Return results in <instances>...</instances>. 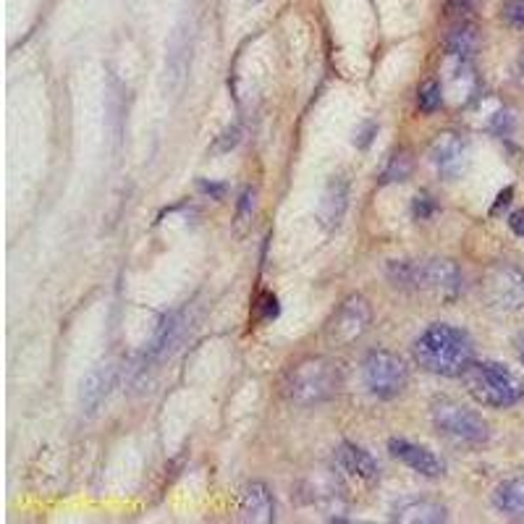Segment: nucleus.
I'll list each match as a JSON object with an SVG mask.
<instances>
[{"instance_id": "1", "label": "nucleus", "mask_w": 524, "mask_h": 524, "mask_svg": "<svg viewBox=\"0 0 524 524\" xmlns=\"http://www.w3.org/2000/svg\"><path fill=\"white\" fill-rule=\"evenodd\" d=\"M412 354L417 364L441 378H462L475 362V341L469 333L448 323H433L414 339Z\"/></svg>"}, {"instance_id": "2", "label": "nucleus", "mask_w": 524, "mask_h": 524, "mask_svg": "<svg viewBox=\"0 0 524 524\" xmlns=\"http://www.w3.org/2000/svg\"><path fill=\"white\" fill-rule=\"evenodd\" d=\"M388 278L399 288L423 291V294H433L441 299H456L464 291L462 270L448 257L388 262Z\"/></svg>"}, {"instance_id": "3", "label": "nucleus", "mask_w": 524, "mask_h": 524, "mask_svg": "<svg viewBox=\"0 0 524 524\" xmlns=\"http://www.w3.org/2000/svg\"><path fill=\"white\" fill-rule=\"evenodd\" d=\"M281 388L286 402L297 403V406L330 402L343 388L341 364L330 357H309L286 372Z\"/></svg>"}, {"instance_id": "4", "label": "nucleus", "mask_w": 524, "mask_h": 524, "mask_svg": "<svg viewBox=\"0 0 524 524\" xmlns=\"http://www.w3.org/2000/svg\"><path fill=\"white\" fill-rule=\"evenodd\" d=\"M462 381L466 393L490 409H508L524 399L522 378L501 362H472Z\"/></svg>"}, {"instance_id": "5", "label": "nucleus", "mask_w": 524, "mask_h": 524, "mask_svg": "<svg viewBox=\"0 0 524 524\" xmlns=\"http://www.w3.org/2000/svg\"><path fill=\"white\" fill-rule=\"evenodd\" d=\"M480 294L490 309L519 312L524 309V270L514 262H496L485 270Z\"/></svg>"}, {"instance_id": "6", "label": "nucleus", "mask_w": 524, "mask_h": 524, "mask_svg": "<svg viewBox=\"0 0 524 524\" xmlns=\"http://www.w3.org/2000/svg\"><path fill=\"white\" fill-rule=\"evenodd\" d=\"M362 378L367 391L375 399H396L402 396L403 388L409 383V367L399 354L385 351V349H375L364 357Z\"/></svg>"}, {"instance_id": "7", "label": "nucleus", "mask_w": 524, "mask_h": 524, "mask_svg": "<svg viewBox=\"0 0 524 524\" xmlns=\"http://www.w3.org/2000/svg\"><path fill=\"white\" fill-rule=\"evenodd\" d=\"M433 423L448 438L462 444L483 445L490 438V424L485 423L483 414L454 399H438L433 403Z\"/></svg>"}, {"instance_id": "8", "label": "nucleus", "mask_w": 524, "mask_h": 524, "mask_svg": "<svg viewBox=\"0 0 524 524\" xmlns=\"http://www.w3.org/2000/svg\"><path fill=\"white\" fill-rule=\"evenodd\" d=\"M370 323H372V307H370V302L364 299L362 294H351L328 318V323H325V343L336 346V349L351 346V343L360 341L364 333L370 330Z\"/></svg>"}, {"instance_id": "9", "label": "nucleus", "mask_w": 524, "mask_h": 524, "mask_svg": "<svg viewBox=\"0 0 524 524\" xmlns=\"http://www.w3.org/2000/svg\"><path fill=\"white\" fill-rule=\"evenodd\" d=\"M430 162L435 165V171L444 179L454 182V179L462 176L466 165H469V144L459 134L444 131V134H438V140L430 144Z\"/></svg>"}, {"instance_id": "10", "label": "nucleus", "mask_w": 524, "mask_h": 524, "mask_svg": "<svg viewBox=\"0 0 524 524\" xmlns=\"http://www.w3.org/2000/svg\"><path fill=\"white\" fill-rule=\"evenodd\" d=\"M119 383V367L110 362L98 364L87 372V378L81 381L79 391V403L84 414H98L102 409V403L110 399L113 388Z\"/></svg>"}, {"instance_id": "11", "label": "nucleus", "mask_w": 524, "mask_h": 524, "mask_svg": "<svg viewBox=\"0 0 524 524\" xmlns=\"http://www.w3.org/2000/svg\"><path fill=\"white\" fill-rule=\"evenodd\" d=\"M388 451H391L393 459H399L403 466H409L412 472H417L423 477L435 480V477H444L445 475V462L441 456H435L427 445L412 444L406 438H391L388 441Z\"/></svg>"}, {"instance_id": "12", "label": "nucleus", "mask_w": 524, "mask_h": 524, "mask_svg": "<svg viewBox=\"0 0 524 524\" xmlns=\"http://www.w3.org/2000/svg\"><path fill=\"white\" fill-rule=\"evenodd\" d=\"M391 519L403 524H441L448 519V508L433 498H402L391 506Z\"/></svg>"}, {"instance_id": "13", "label": "nucleus", "mask_w": 524, "mask_h": 524, "mask_svg": "<svg viewBox=\"0 0 524 524\" xmlns=\"http://www.w3.org/2000/svg\"><path fill=\"white\" fill-rule=\"evenodd\" d=\"M239 519L267 524L276 519V504L265 483H246L239 493Z\"/></svg>"}, {"instance_id": "14", "label": "nucleus", "mask_w": 524, "mask_h": 524, "mask_svg": "<svg viewBox=\"0 0 524 524\" xmlns=\"http://www.w3.org/2000/svg\"><path fill=\"white\" fill-rule=\"evenodd\" d=\"M346 207H349V183L343 176H333L325 186L320 204H318V221L323 228L330 231L341 223Z\"/></svg>"}, {"instance_id": "15", "label": "nucleus", "mask_w": 524, "mask_h": 524, "mask_svg": "<svg viewBox=\"0 0 524 524\" xmlns=\"http://www.w3.org/2000/svg\"><path fill=\"white\" fill-rule=\"evenodd\" d=\"M336 462L341 464L343 472H349L351 477L362 480V483H375L381 477L378 462L370 456V451H364L357 444H341L336 448Z\"/></svg>"}, {"instance_id": "16", "label": "nucleus", "mask_w": 524, "mask_h": 524, "mask_svg": "<svg viewBox=\"0 0 524 524\" xmlns=\"http://www.w3.org/2000/svg\"><path fill=\"white\" fill-rule=\"evenodd\" d=\"M493 506L508 517L524 522V477H508L493 487Z\"/></svg>"}, {"instance_id": "17", "label": "nucleus", "mask_w": 524, "mask_h": 524, "mask_svg": "<svg viewBox=\"0 0 524 524\" xmlns=\"http://www.w3.org/2000/svg\"><path fill=\"white\" fill-rule=\"evenodd\" d=\"M451 71L445 77V84H448V92L456 98V102H469L475 95H477V74H475V66L469 58H451Z\"/></svg>"}, {"instance_id": "18", "label": "nucleus", "mask_w": 524, "mask_h": 524, "mask_svg": "<svg viewBox=\"0 0 524 524\" xmlns=\"http://www.w3.org/2000/svg\"><path fill=\"white\" fill-rule=\"evenodd\" d=\"M480 47V35L472 21H459L445 35V56L448 58H472Z\"/></svg>"}, {"instance_id": "19", "label": "nucleus", "mask_w": 524, "mask_h": 524, "mask_svg": "<svg viewBox=\"0 0 524 524\" xmlns=\"http://www.w3.org/2000/svg\"><path fill=\"white\" fill-rule=\"evenodd\" d=\"M179 333H182V318L179 315H168V318H162L161 328H158V333H155V341H152V354L155 357H162L176 339H179Z\"/></svg>"}, {"instance_id": "20", "label": "nucleus", "mask_w": 524, "mask_h": 524, "mask_svg": "<svg viewBox=\"0 0 524 524\" xmlns=\"http://www.w3.org/2000/svg\"><path fill=\"white\" fill-rule=\"evenodd\" d=\"M441 105H444V84L435 79H427L417 89V108L423 113H435Z\"/></svg>"}, {"instance_id": "21", "label": "nucleus", "mask_w": 524, "mask_h": 524, "mask_svg": "<svg viewBox=\"0 0 524 524\" xmlns=\"http://www.w3.org/2000/svg\"><path fill=\"white\" fill-rule=\"evenodd\" d=\"M412 173V158L406 152H396L391 161H388V168L383 171L381 182L383 183H393V182H406Z\"/></svg>"}, {"instance_id": "22", "label": "nucleus", "mask_w": 524, "mask_h": 524, "mask_svg": "<svg viewBox=\"0 0 524 524\" xmlns=\"http://www.w3.org/2000/svg\"><path fill=\"white\" fill-rule=\"evenodd\" d=\"M501 19L514 29H524V0H506L501 5Z\"/></svg>"}, {"instance_id": "23", "label": "nucleus", "mask_w": 524, "mask_h": 524, "mask_svg": "<svg viewBox=\"0 0 524 524\" xmlns=\"http://www.w3.org/2000/svg\"><path fill=\"white\" fill-rule=\"evenodd\" d=\"M378 134V123L375 121H364L357 131H354V144L357 147H367L370 141H372V137Z\"/></svg>"}, {"instance_id": "24", "label": "nucleus", "mask_w": 524, "mask_h": 524, "mask_svg": "<svg viewBox=\"0 0 524 524\" xmlns=\"http://www.w3.org/2000/svg\"><path fill=\"white\" fill-rule=\"evenodd\" d=\"M433 210H435V202L430 200L427 194H417V197H414V215H417V218H427Z\"/></svg>"}, {"instance_id": "25", "label": "nucleus", "mask_w": 524, "mask_h": 524, "mask_svg": "<svg viewBox=\"0 0 524 524\" xmlns=\"http://www.w3.org/2000/svg\"><path fill=\"white\" fill-rule=\"evenodd\" d=\"M508 228H511L517 236H522L524 239V210H517V213L508 215Z\"/></svg>"}, {"instance_id": "26", "label": "nucleus", "mask_w": 524, "mask_h": 524, "mask_svg": "<svg viewBox=\"0 0 524 524\" xmlns=\"http://www.w3.org/2000/svg\"><path fill=\"white\" fill-rule=\"evenodd\" d=\"M262 309H265V318H276L278 315V299L273 294H265L262 297Z\"/></svg>"}, {"instance_id": "27", "label": "nucleus", "mask_w": 524, "mask_h": 524, "mask_svg": "<svg viewBox=\"0 0 524 524\" xmlns=\"http://www.w3.org/2000/svg\"><path fill=\"white\" fill-rule=\"evenodd\" d=\"M472 5H475V0H451L448 11L451 14H466V11H472Z\"/></svg>"}, {"instance_id": "28", "label": "nucleus", "mask_w": 524, "mask_h": 524, "mask_svg": "<svg viewBox=\"0 0 524 524\" xmlns=\"http://www.w3.org/2000/svg\"><path fill=\"white\" fill-rule=\"evenodd\" d=\"M200 186H202V192H207V194H213L215 200H223V194H225V186H223V183H207V182H202Z\"/></svg>"}, {"instance_id": "29", "label": "nucleus", "mask_w": 524, "mask_h": 524, "mask_svg": "<svg viewBox=\"0 0 524 524\" xmlns=\"http://www.w3.org/2000/svg\"><path fill=\"white\" fill-rule=\"evenodd\" d=\"M517 354H519V362L524 364V330L517 336Z\"/></svg>"}, {"instance_id": "30", "label": "nucleus", "mask_w": 524, "mask_h": 524, "mask_svg": "<svg viewBox=\"0 0 524 524\" xmlns=\"http://www.w3.org/2000/svg\"><path fill=\"white\" fill-rule=\"evenodd\" d=\"M519 71H522V77H524V50H522V56H519Z\"/></svg>"}]
</instances>
